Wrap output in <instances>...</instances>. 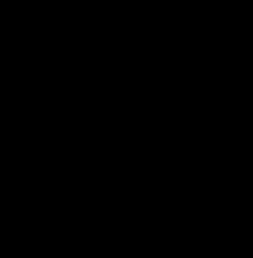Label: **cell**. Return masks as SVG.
I'll return each instance as SVG.
<instances>
[]
</instances>
